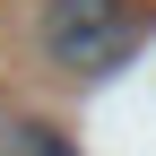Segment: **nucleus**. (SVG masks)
Returning a JSON list of instances; mask_svg holds the SVG:
<instances>
[{"label":"nucleus","instance_id":"1","mask_svg":"<svg viewBox=\"0 0 156 156\" xmlns=\"http://www.w3.org/2000/svg\"><path fill=\"white\" fill-rule=\"evenodd\" d=\"M44 61H61L69 78H95L130 52V0H44V26H35Z\"/></svg>","mask_w":156,"mask_h":156},{"label":"nucleus","instance_id":"2","mask_svg":"<svg viewBox=\"0 0 156 156\" xmlns=\"http://www.w3.org/2000/svg\"><path fill=\"white\" fill-rule=\"evenodd\" d=\"M17 156H78V147H69L52 122H26V130H17Z\"/></svg>","mask_w":156,"mask_h":156},{"label":"nucleus","instance_id":"3","mask_svg":"<svg viewBox=\"0 0 156 156\" xmlns=\"http://www.w3.org/2000/svg\"><path fill=\"white\" fill-rule=\"evenodd\" d=\"M0 156H17V122H0Z\"/></svg>","mask_w":156,"mask_h":156}]
</instances>
